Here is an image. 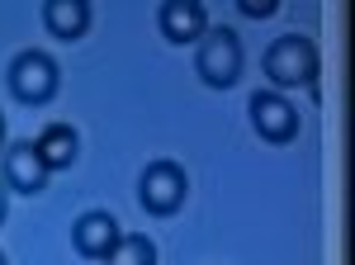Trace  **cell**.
<instances>
[{"label":"cell","mask_w":355,"mask_h":265,"mask_svg":"<svg viewBox=\"0 0 355 265\" xmlns=\"http://www.w3.org/2000/svg\"><path fill=\"white\" fill-rule=\"evenodd\" d=\"M318 43L303 38V33H289V38H275L266 48V76L279 85V90H299V85H313L318 80Z\"/></svg>","instance_id":"6da1fadb"},{"label":"cell","mask_w":355,"mask_h":265,"mask_svg":"<svg viewBox=\"0 0 355 265\" xmlns=\"http://www.w3.org/2000/svg\"><path fill=\"white\" fill-rule=\"evenodd\" d=\"M194 71L204 85H214V90H227L232 80L242 76V38L232 33V28H204V38H199V53H194Z\"/></svg>","instance_id":"7a4b0ae2"},{"label":"cell","mask_w":355,"mask_h":265,"mask_svg":"<svg viewBox=\"0 0 355 265\" xmlns=\"http://www.w3.org/2000/svg\"><path fill=\"white\" fill-rule=\"evenodd\" d=\"M57 80H62V71H57L53 57H43V53H19L10 62V90L24 105H48L57 95Z\"/></svg>","instance_id":"3957f363"},{"label":"cell","mask_w":355,"mask_h":265,"mask_svg":"<svg viewBox=\"0 0 355 265\" xmlns=\"http://www.w3.org/2000/svg\"><path fill=\"white\" fill-rule=\"evenodd\" d=\"M137 194H142L147 213H162V218L175 213L185 204V166L180 161H152L137 180Z\"/></svg>","instance_id":"277c9868"},{"label":"cell","mask_w":355,"mask_h":265,"mask_svg":"<svg viewBox=\"0 0 355 265\" xmlns=\"http://www.w3.org/2000/svg\"><path fill=\"white\" fill-rule=\"evenodd\" d=\"M251 123L266 142H294L299 137V109L275 90H256L251 95Z\"/></svg>","instance_id":"5b68a950"},{"label":"cell","mask_w":355,"mask_h":265,"mask_svg":"<svg viewBox=\"0 0 355 265\" xmlns=\"http://www.w3.org/2000/svg\"><path fill=\"white\" fill-rule=\"evenodd\" d=\"M5 180L0 185H10L15 194H38V189L53 180V171L43 166V157H38V147L33 142H15V147H5Z\"/></svg>","instance_id":"8992f818"},{"label":"cell","mask_w":355,"mask_h":265,"mask_svg":"<svg viewBox=\"0 0 355 265\" xmlns=\"http://www.w3.org/2000/svg\"><path fill=\"white\" fill-rule=\"evenodd\" d=\"M119 237H123V232H119V223H114L105 209L81 213V218H76V228H71V246L81 251L85 261H105Z\"/></svg>","instance_id":"52a82bcc"},{"label":"cell","mask_w":355,"mask_h":265,"mask_svg":"<svg viewBox=\"0 0 355 265\" xmlns=\"http://www.w3.org/2000/svg\"><path fill=\"white\" fill-rule=\"evenodd\" d=\"M204 28H209V15H204L199 0H166L162 5V38L166 43H175V48L199 43Z\"/></svg>","instance_id":"ba28073f"},{"label":"cell","mask_w":355,"mask_h":265,"mask_svg":"<svg viewBox=\"0 0 355 265\" xmlns=\"http://www.w3.org/2000/svg\"><path fill=\"white\" fill-rule=\"evenodd\" d=\"M43 24L53 38L71 43L90 28V0H43Z\"/></svg>","instance_id":"9c48e42d"},{"label":"cell","mask_w":355,"mask_h":265,"mask_svg":"<svg viewBox=\"0 0 355 265\" xmlns=\"http://www.w3.org/2000/svg\"><path fill=\"white\" fill-rule=\"evenodd\" d=\"M38 157H43V166L48 171H67L71 161L81 157V137H76V128L71 123H48V128L38 132Z\"/></svg>","instance_id":"30bf717a"},{"label":"cell","mask_w":355,"mask_h":265,"mask_svg":"<svg viewBox=\"0 0 355 265\" xmlns=\"http://www.w3.org/2000/svg\"><path fill=\"white\" fill-rule=\"evenodd\" d=\"M105 265H157V246L147 237H119Z\"/></svg>","instance_id":"8fae6325"},{"label":"cell","mask_w":355,"mask_h":265,"mask_svg":"<svg viewBox=\"0 0 355 265\" xmlns=\"http://www.w3.org/2000/svg\"><path fill=\"white\" fill-rule=\"evenodd\" d=\"M237 10H242L246 19H266V15L279 10V0H237Z\"/></svg>","instance_id":"7c38bea8"},{"label":"cell","mask_w":355,"mask_h":265,"mask_svg":"<svg viewBox=\"0 0 355 265\" xmlns=\"http://www.w3.org/2000/svg\"><path fill=\"white\" fill-rule=\"evenodd\" d=\"M0 152H5V114H0Z\"/></svg>","instance_id":"4fadbf2b"},{"label":"cell","mask_w":355,"mask_h":265,"mask_svg":"<svg viewBox=\"0 0 355 265\" xmlns=\"http://www.w3.org/2000/svg\"><path fill=\"white\" fill-rule=\"evenodd\" d=\"M0 223H5V185H0Z\"/></svg>","instance_id":"5bb4252c"},{"label":"cell","mask_w":355,"mask_h":265,"mask_svg":"<svg viewBox=\"0 0 355 265\" xmlns=\"http://www.w3.org/2000/svg\"><path fill=\"white\" fill-rule=\"evenodd\" d=\"M0 265H5V256H0Z\"/></svg>","instance_id":"9a60e30c"}]
</instances>
